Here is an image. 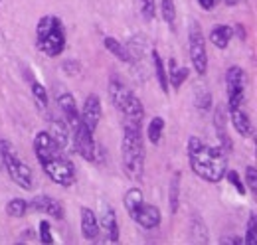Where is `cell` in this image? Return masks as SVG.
Instances as JSON below:
<instances>
[{
  "label": "cell",
  "instance_id": "obj_14",
  "mask_svg": "<svg viewBox=\"0 0 257 245\" xmlns=\"http://www.w3.org/2000/svg\"><path fill=\"white\" fill-rule=\"evenodd\" d=\"M135 223H139L143 229H157L162 221V214L161 208L155 206V204H147L143 202V206L139 208V212L133 217Z\"/></svg>",
  "mask_w": 257,
  "mask_h": 245
},
{
  "label": "cell",
  "instance_id": "obj_8",
  "mask_svg": "<svg viewBox=\"0 0 257 245\" xmlns=\"http://www.w3.org/2000/svg\"><path fill=\"white\" fill-rule=\"evenodd\" d=\"M188 52L192 61L194 71L202 77L208 73V48H206V36L202 32V26L192 20L190 30H188Z\"/></svg>",
  "mask_w": 257,
  "mask_h": 245
},
{
  "label": "cell",
  "instance_id": "obj_34",
  "mask_svg": "<svg viewBox=\"0 0 257 245\" xmlns=\"http://www.w3.org/2000/svg\"><path fill=\"white\" fill-rule=\"evenodd\" d=\"M245 188H249L251 190V194L255 196L257 194V168L251 164V166H247L245 168Z\"/></svg>",
  "mask_w": 257,
  "mask_h": 245
},
{
  "label": "cell",
  "instance_id": "obj_38",
  "mask_svg": "<svg viewBox=\"0 0 257 245\" xmlns=\"http://www.w3.org/2000/svg\"><path fill=\"white\" fill-rule=\"evenodd\" d=\"M222 243H229V245H233V243H237V245H243V239H241V237H235V235H233V237H224V239H222Z\"/></svg>",
  "mask_w": 257,
  "mask_h": 245
},
{
  "label": "cell",
  "instance_id": "obj_13",
  "mask_svg": "<svg viewBox=\"0 0 257 245\" xmlns=\"http://www.w3.org/2000/svg\"><path fill=\"white\" fill-rule=\"evenodd\" d=\"M214 129H216V137H218V147L229 156V153L233 151V143L227 133V117H225V109L222 105H218L214 109Z\"/></svg>",
  "mask_w": 257,
  "mask_h": 245
},
{
  "label": "cell",
  "instance_id": "obj_17",
  "mask_svg": "<svg viewBox=\"0 0 257 245\" xmlns=\"http://www.w3.org/2000/svg\"><path fill=\"white\" fill-rule=\"evenodd\" d=\"M229 119L233 122V129L241 135V137H255V127H253V121H251V117L243 111V107H237V109H231L229 111Z\"/></svg>",
  "mask_w": 257,
  "mask_h": 245
},
{
  "label": "cell",
  "instance_id": "obj_19",
  "mask_svg": "<svg viewBox=\"0 0 257 245\" xmlns=\"http://www.w3.org/2000/svg\"><path fill=\"white\" fill-rule=\"evenodd\" d=\"M233 28L231 26H227V24H216L212 30H210V42L218 48V50H225L227 46H229V42H231V38H233Z\"/></svg>",
  "mask_w": 257,
  "mask_h": 245
},
{
  "label": "cell",
  "instance_id": "obj_24",
  "mask_svg": "<svg viewBox=\"0 0 257 245\" xmlns=\"http://www.w3.org/2000/svg\"><path fill=\"white\" fill-rule=\"evenodd\" d=\"M103 46H105V50L109 52V54H113L117 60L125 61V63H131V54H128L127 46H123V42H119L117 38H113V36H105V40H103Z\"/></svg>",
  "mask_w": 257,
  "mask_h": 245
},
{
  "label": "cell",
  "instance_id": "obj_32",
  "mask_svg": "<svg viewBox=\"0 0 257 245\" xmlns=\"http://www.w3.org/2000/svg\"><path fill=\"white\" fill-rule=\"evenodd\" d=\"M192 235L196 243H208V241H210V237H208V233H206V225H204V221H200L198 217H192Z\"/></svg>",
  "mask_w": 257,
  "mask_h": 245
},
{
  "label": "cell",
  "instance_id": "obj_10",
  "mask_svg": "<svg viewBox=\"0 0 257 245\" xmlns=\"http://www.w3.org/2000/svg\"><path fill=\"white\" fill-rule=\"evenodd\" d=\"M101 115H103V105H101V97L97 93H91L85 97L83 105H81V111H79V117L81 122L95 135L99 121H101Z\"/></svg>",
  "mask_w": 257,
  "mask_h": 245
},
{
  "label": "cell",
  "instance_id": "obj_29",
  "mask_svg": "<svg viewBox=\"0 0 257 245\" xmlns=\"http://www.w3.org/2000/svg\"><path fill=\"white\" fill-rule=\"evenodd\" d=\"M194 105L200 113H208L214 105V99H212V93L208 89H198L196 95H194Z\"/></svg>",
  "mask_w": 257,
  "mask_h": 245
},
{
  "label": "cell",
  "instance_id": "obj_27",
  "mask_svg": "<svg viewBox=\"0 0 257 245\" xmlns=\"http://www.w3.org/2000/svg\"><path fill=\"white\" fill-rule=\"evenodd\" d=\"M162 135H164V119L162 117H155L147 127V137L153 145H161Z\"/></svg>",
  "mask_w": 257,
  "mask_h": 245
},
{
  "label": "cell",
  "instance_id": "obj_21",
  "mask_svg": "<svg viewBox=\"0 0 257 245\" xmlns=\"http://www.w3.org/2000/svg\"><path fill=\"white\" fill-rule=\"evenodd\" d=\"M151 58H153V67H155V75H157V81H159V85H161L162 93H164V95H168V93H170V83H168L166 65H164V61H162L161 54H159L157 50H153V52H151Z\"/></svg>",
  "mask_w": 257,
  "mask_h": 245
},
{
  "label": "cell",
  "instance_id": "obj_7",
  "mask_svg": "<svg viewBox=\"0 0 257 245\" xmlns=\"http://www.w3.org/2000/svg\"><path fill=\"white\" fill-rule=\"evenodd\" d=\"M247 73L239 65H231L225 71V91H227V111L243 107L247 99Z\"/></svg>",
  "mask_w": 257,
  "mask_h": 245
},
{
  "label": "cell",
  "instance_id": "obj_39",
  "mask_svg": "<svg viewBox=\"0 0 257 245\" xmlns=\"http://www.w3.org/2000/svg\"><path fill=\"white\" fill-rule=\"evenodd\" d=\"M227 6H237L239 4V0H224Z\"/></svg>",
  "mask_w": 257,
  "mask_h": 245
},
{
  "label": "cell",
  "instance_id": "obj_20",
  "mask_svg": "<svg viewBox=\"0 0 257 245\" xmlns=\"http://www.w3.org/2000/svg\"><path fill=\"white\" fill-rule=\"evenodd\" d=\"M48 133L52 135V139L58 143V147L60 149H64L69 145V141H71V135H69V127L65 125V121H58V119H50V129H48Z\"/></svg>",
  "mask_w": 257,
  "mask_h": 245
},
{
  "label": "cell",
  "instance_id": "obj_35",
  "mask_svg": "<svg viewBox=\"0 0 257 245\" xmlns=\"http://www.w3.org/2000/svg\"><path fill=\"white\" fill-rule=\"evenodd\" d=\"M40 241L42 243H54L56 239H54V235H52V225H50V221H46V219H42L40 221Z\"/></svg>",
  "mask_w": 257,
  "mask_h": 245
},
{
  "label": "cell",
  "instance_id": "obj_36",
  "mask_svg": "<svg viewBox=\"0 0 257 245\" xmlns=\"http://www.w3.org/2000/svg\"><path fill=\"white\" fill-rule=\"evenodd\" d=\"M64 71L67 73V75H75V73L79 71V63H75V61H65Z\"/></svg>",
  "mask_w": 257,
  "mask_h": 245
},
{
  "label": "cell",
  "instance_id": "obj_31",
  "mask_svg": "<svg viewBox=\"0 0 257 245\" xmlns=\"http://www.w3.org/2000/svg\"><path fill=\"white\" fill-rule=\"evenodd\" d=\"M139 10L147 22H153L157 16V0H139Z\"/></svg>",
  "mask_w": 257,
  "mask_h": 245
},
{
  "label": "cell",
  "instance_id": "obj_40",
  "mask_svg": "<svg viewBox=\"0 0 257 245\" xmlns=\"http://www.w3.org/2000/svg\"><path fill=\"white\" fill-rule=\"evenodd\" d=\"M4 166H2V137H0V170H2Z\"/></svg>",
  "mask_w": 257,
  "mask_h": 245
},
{
  "label": "cell",
  "instance_id": "obj_30",
  "mask_svg": "<svg viewBox=\"0 0 257 245\" xmlns=\"http://www.w3.org/2000/svg\"><path fill=\"white\" fill-rule=\"evenodd\" d=\"M243 245H257V214L255 212L249 215V219H247Z\"/></svg>",
  "mask_w": 257,
  "mask_h": 245
},
{
  "label": "cell",
  "instance_id": "obj_6",
  "mask_svg": "<svg viewBox=\"0 0 257 245\" xmlns=\"http://www.w3.org/2000/svg\"><path fill=\"white\" fill-rule=\"evenodd\" d=\"M2 166L6 168L10 180L14 184H18L22 190H34L36 188L34 170L18 156L14 147L6 139H2Z\"/></svg>",
  "mask_w": 257,
  "mask_h": 245
},
{
  "label": "cell",
  "instance_id": "obj_3",
  "mask_svg": "<svg viewBox=\"0 0 257 245\" xmlns=\"http://www.w3.org/2000/svg\"><path fill=\"white\" fill-rule=\"evenodd\" d=\"M121 158H123L125 174L133 182H141L145 176L147 149H145V137L139 122L125 121L123 139H121Z\"/></svg>",
  "mask_w": 257,
  "mask_h": 245
},
{
  "label": "cell",
  "instance_id": "obj_5",
  "mask_svg": "<svg viewBox=\"0 0 257 245\" xmlns=\"http://www.w3.org/2000/svg\"><path fill=\"white\" fill-rule=\"evenodd\" d=\"M107 89H109V99H111V103L115 105V109H117L128 122H139V125L143 122V119H145V105H143V101L131 91L119 77L111 75Z\"/></svg>",
  "mask_w": 257,
  "mask_h": 245
},
{
  "label": "cell",
  "instance_id": "obj_16",
  "mask_svg": "<svg viewBox=\"0 0 257 245\" xmlns=\"http://www.w3.org/2000/svg\"><path fill=\"white\" fill-rule=\"evenodd\" d=\"M79 219H81V235H83L87 241H95L97 237H99V231H101L97 214L91 208L83 206V208L79 210Z\"/></svg>",
  "mask_w": 257,
  "mask_h": 245
},
{
  "label": "cell",
  "instance_id": "obj_25",
  "mask_svg": "<svg viewBox=\"0 0 257 245\" xmlns=\"http://www.w3.org/2000/svg\"><path fill=\"white\" fill-rule=\"evenodd\" d=\"M161 14L164 22L168 24L170 30H176L178 22V12H176V2L174 0H161Z\"/></svg>",
  "mask_w": 257,
  "mask_h": 245
},
{
  "label": "cell",
  "instance_id": "obj_15",
  "mask_svg": "<svg viewBox=\"0 0 257 245\" xmlns=\"http://www.w3.org/2000/svg\"><path fill=\"white\" fill-rule=\"evenodd\" d=\"M99 227L105 231L107 241H111V243H117V241H119V237H121L119 221H117L115 210H113L111 206H103V214L99 217Z\"/></svg>",
  "mask_w": 257,
  "mask_h": 245
},
{
  "label": "cell",
  "instance_id": "obj_37",
  "mask_svg": "<svg viewBox=\"0 0 257 245\" xmlns=\"http://www.w3.org/2000/svg\"><path fill=\"white\" fill-rule=\"evenodd\" d=\"M198 4H200L204 10H208V12H210V10H214V8H216L218 0H198Z\"/></svg>",
  "mask_w": 257,
  "mask_h": 245
},
{
  "label": "cell",
  "instance_id": "obj_26",
  "mask_svg": "<svg viewBox=\"0 0 257 245\" xmlns=\"http://www.w3.org/2000/svg\"><path fill=\"white\" fill-rule=\"evenodd\" d=\"M26 79L30 81V89H32L34 99L38 101V105H40V107H44V109H46V107H48V91H46V87H44L38 79H34L30 69L26 71Z\"/></svg>",
  "mask_w": 257,
  "mask_h": 245
},
{
  "label": "cell",
  "instance_id": "obj_23",
  "mask_svg": "<svg viewBox=\"0 0 257 245\" xmlns=\"http://www.w3.org/2000/svg\"><path fill=\"white\" fill-rule=\"evenodd\" d=\"M180 180H182V172L176 170L170 178L168 184V208H170V214H176L178 212V204H180Z\"/></svg>",
  "mask_w": 257,
  "mask_h": 245
},
{
  "label": "cell",
  "instance_id": "obj_12",
  "mask_svg": "<svg viewBox=\"0 0 257 245\" xmlns=\"http://www.w3.org/2000/svg\"><path fill=\"white\" fill-rule=\"evenodd\" d=\"M56 101L60 105V111H62V119L65 121V125L71 129H75L79 122H81V117H79V109H77V103H75V97L69 91H58L56 95Z\"/></svg>",
  "mask_w": 257,
  "mask_h": 245
},
{
  "label": "cell",
  "instance_id": "obj_9",
  "mask_svg": "<svg viewBox=\"0 0 257 245\" xmlns=\"http://www.w3.org/2000/svg\"><path fill=\"white\" fill-rule=\"evenodd\" d=\"M71 135V145H73V151L79 154L85 162H95L97 160V143L93 139V133L83 125L79 122L75 129L69 131Z\"/></svg>",
  "mask_w": 257,
  "mask_h": 245
},
{
  "label": "cell",
  "instance_id": "obj_11",
  "mask_svg": "<svg viewBox=\"0 0 257 245\" xmlns=\"http://www.w3.org/2000/svg\"><path fill=\"white\" fill-rule=\"evenodd\" d=\"M28 210L34 212H40V214H46L54 219H64L65 217V208L60 200H56L54 196H48V194H40L36 196L34 200L28 202Z\"/></svg>",
  "mask_w": 257,
  "mask_h": 245
},
{
  "label": "cell",
  "instance_id": "obj_18",
  "mask_svg": "<svg viewBox=\"0 0 257 245\" xmlns=\"http://www.w3.org/2000/svg\"><path fill=\"white\" fill-rule=\"evenodd\" d=\"M166 73H168V83H170L174 89H180L182 83L188 79L190 69H188L186 65H178V61L174 60V58H170V60H168V69H166Z\"/></svg>",
  "mask_w": 257,
  "mask_h": 245
},
{
  "label": "cell",
  "instance_id": "obj_28",
  "mask_svg": "<svg viewBox=\"0 0 257 245\" xmlns=\"http://www.w3.org/2000/svg\"><path fill=\"white\" fill-rule=\"evenodd\" d=\"M4 210H6V215H10V217H24L28 212V202L22 198H12V200H8Z\"/></svg>",
  "mask_w": 257,
  "mask_h": 245
},
{
  "label": "cell",
  "instance_id": "obj_4",
  "mask_svg": "<svg viewBox=\"0 0 257 245\" xmlns=\"http://www.w3.org/2000/svg\"><path fill=\"white\" fill-rule=\"evenodd\" d=\"M36 42L38 50L48 58H60L65 50V36L64 22L56 14H46L38 20L36 26Z\"/></svg>",
  "mask_w": 257,
  "mask_h": 245
},
{
  "label": "cell",
  "instance_id": "obj_2",
  "mask_svg": "<svg viewBox=\"0 0 257 245\" xmlns=\"http://www.w3.org/2000/svg\"><path fill=\"white\" fill-rule=\"evenodd\" d=\"M188 160L192 172L210 184H218L227 170V154L220 147H210L198 137L188 139Z\"/></svg>",
  "mask_w": 257,
  "mask_h": 245
},
{
  "label": "cell",
  "instance_id": "obj_22",
  "mask_svg": "<svg viewBox=\"0 0 257 245\" xmlns=\"http://www.w3.org/2000/svg\"><path fill=\"white\" fill-rule=\"evenodd\" d=\"M123 202H125V210H127V214L131 215V219H133L135 214L139 212V208L143 206V202H145V194H143V190H141V188L133 186V188H128L127 190V194H125Z\"/></svg>",
  "mask_w": 257,
  "mask_h": 245
},
{
  "label": "cell",
  "instance_id": "obj_1",
  "mask_svg": "<svg viewBox=\"0 0 257 245\" xmlns=\"http://www.w3.org/2000/svg\"><path fill=\"white\" fill-rule=\"evenodd\" d=\"M34 153H36L40 166L44 168V172L48 174V178L52 182L60 184L64 188H69L75 184V168H73L71 160L65 156L64 149L58 147V143L52 139V135L48 131L36 133Z\"/></svg>",
  "mask_w": 257,
  "mask_h": 245
},
{
  "label": "cell",
  "instance_id": "obj_33",
  "mask_svg": "<svg viewBox=\"0 0 257 245\" xmlns=\"http://www.w3.org/2000/svg\"><path fill=\"white\" fill-rule=\"evenodd\" d=\"M224 178H227V182H229L233 188H235V190H237V194H241V196H245V194H247L245 184L241 182V178H239V174H237L235 170H225Z\"/></svg>",
  "mask_w": 257,
  "mask_h": 245
}]
</instances>
